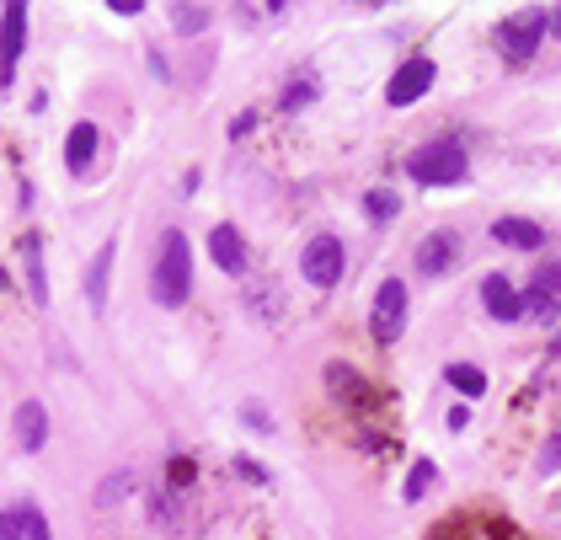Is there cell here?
Instances as JSON below:
<instances>
[{"label": "cell", "instance_id": "obj_1", "mask_svg": "<svg viewBox=\"0 0 561 540\" xmlns=\"http://www.w3.org/2000/svg\"><path fill=\"white\" fill-rule=\"evenodd\" d=\"M150 295L166 311H182L187 295H193V246H187L182 230L161 236V252H155V268H150Z\"/></svg>", "mask_w": 561, "mask_h": 540}, {"label": "cell", "instance_id": "obj_2", "mask_svg": "<svg viewBox=\"0 0 561 540\" xmlns=\"http://www.w3.org/2000/svg\"><path fill=\"white\" fill-rule=\"evenodd\" d=\"M407 172H412V182H423V188H455V182H465V172H471V161H465V150L455 140H433L423 150H412Z\"/></svg>", "mask_w": 561, "mask_h": 540}, {"label": "cell", "instance_id": "obj_3", "mask_svg": "<svg viewBox=\"0 0 561 540\" xmlns=\"http://www.w3.org/2000/svg\"><path fill=\"white\" fill-rule=\"evenodd\" d=\"M545 27H551V17H545V11H519V17H508L503 27H497V49H503L508 65H524V59H535Z\"/></svg>", "mask_w": 561, "mask_h": 540}, {"label": "cell", "instance_id": "obj_4", "mask_svg": "<svg viewBox=\"0 0 561 540\" xmlns=\"http://www.w3.org/2000/svg\"><path fill=\"white\" fill-rule=\"evenodd\" d=\"M369 327H374V343H396L401 337V327H407V284L401 279H385L380 289H374Z\"/></svg>", "mask_w": 561, "mask_h": 540}, {"label": "cell", "instance_id": "obj_5", "mask_svg": "<svg viewBox=\"0 0 561 540\" xmlns=\"http://www.w3.org/2000/svg\"><path fill=\"white\" fill-rule=\"evenodd\" d=\"M342 241L337 236H310L305 241V252H300V273H305V284H316V289H332L342 279Z\"/></svg>", "mask_w": 561, "mask_h": 540}, {"label": "cell", "instance_id": "obj_6", "mask_svg": "<svg viewBox=\"0 0 561 540\" xmlns=\"http://www.w3.org/2000/svg\"><path fill=\"white\" fill-rule=\"evenodd\" d=\"M22 49H27V6H22V0H11V6L0 11V86H11Z\"/></svg>", "mask_w": 561, "mask_h": 540}, {"label": "cell", "instance_id": "obj_7", "mask_svg": "<svg viewBox=\"0 0 561 540\" xmlns=\"http://www.w3.org/2000/svg\"><path fill=\"white\" fill-rule=\"evenodd\" d=\"M460 262V230H433V236L417 241V273L423 279H444Z\"/></svg>", "mask_w": 561, "mask_h": 540}, {"label": "cell", "instance_id": "obj_8", "mask_svg": "<svg viewBox=\"0 0 561 540\" xmlns=\"http://www.w3.org/2000/svg\"><path fill=\"white\" fill-rule=\"evenodd\" d=\"M433 75H439V70H433V59H423V54L407 59V65L391 75V86H385V102H391V107H412L417 97H428Z\"/></svg>", "mask_w": 561, "mask_h": 540}, {"label": "cell", "instance_id": "obj_9", "mask_svg": "<svg viewBox=\"0 0 561 540\" xmlns=\"http://www.w3.org/2000/svg\"><path fill=\"white\" fill-rule=\"evenodd\" d=\"M524 316H535V321H561V268H540L535 273V284H529V295H524Z\"/></svg>", "mask_w": 561, "mask_h": 540}, {"label": "cell", "instance_id": "obj_10", "mask_svg": "<svg viewBox=\"0 0 561 540\" xmlns=\"http://www.w3.org/2000/svg\"><path fill=\"white\" fill-rule=\"evenodd\" d=\"M11 439H17V450L38 455L43 444H49V407H43V401H22V407L11 412Z\"/></svg>", "mask_w": 561, "mask_h": 540}, {"label": "cell", "instance_id": "obj_11", "mask_svg": "<svg viewBox=\"0 0 561 540\" xmlns=\"http://www.w3.org/2000/svg\"><path fill=\"white\" fill-rule=\"evenodd\" d=\"M481 305H487L492 321H519L524 316V295L503 279V273H487V279H481Z\"/></svg>", "mask_w": 561, "mask_h": 540}, {"label": "cell", "instance_id": "obj_12", "mask_svg": "<svg viewBox=\"0 0 561 540\" xmlns=\"http://www.w3.org/2000/svg\"><path fill=\"white\" fill-rule=\"evenodd\" d=\"M209 257L220 262V273H246V241L236 225H214L209 230Z\"/></svg>", "mask_w": 561, "mask_h": 540}, {"label": "cell", "instance_id": "obj_13", "mask_svg": "<svg viewBox=\"0 0 561 540\" xmlns=\"http://www.w3.org/2000/svg\"><path fill=\"white\" fill-rule=\"evenodd\" d=\"M97 145H102L97 123H75V129H70V140H65V166H70L75 177L91 172V156H97Z\"/></svg>", "mask_w": 561, "mask_h": 540}, {"label": "cell", "instance_id": "obj_14", "mask_svg": "<svg viewBox=\"0 0 561 540\" xmlns=\"http://www.w3.org/2000/svg\"><path fill=\"white\" fill-rule=\"evenodd\" d=\"M492 236L503 246H519V252H540L545 246V230L535 220H519V214H503V220L492 225Z\"/></svg>", "mask_w": 561, "mask_h": 540}, {"label": "cell", "instance_id": "obj_15", "mask_svg": "<svg viewBox=\"0 0 561 540\" xmlns=\"http://www.w3.org/2000/svg\"><path fill=\"white\" fill-rule=\"evenodd\" d=\"M113 257H118V241H102L97 262L86 268V300L97 305V316L107 311V279H113Z\"/></svg>", "mask_w": 561, "mask_h": 540}, {"label": "cell", "instance_id": "obj_16", "mask_svg": "<svg viewBox=\"0 0 561 540\" xmlns=\"http://www.w3.org/2000/svg\"><path fill=\"white\" fill-rule=\"evenodd\" d=\"M22 262H27V289H33V305H49V279H43V241L38 230L22 236Z\"/></svg>", "mask_w": 561, "mask_h": 540}, {"label": "cell", "instance_id": "obj_17", "mask_svg": "<svg viewBox=\"0 0 561 540\" xmlns=\"http://www.w3.org/2000/svg\"><path fill=\"white\" fill-rule=\"evenodd\" d=\"M326 385H332V391L348 401V407H364V401H369V385L358 380L348 364H332V369H326Z\"/></svg>", "mask_w": 561, "mask_h": 540}, {"label": "cell", "instance_id": "obj_18", "mask_svg": "<svg viewBox=\"0 0 561 540\" xmlns=\"http://www.w3.org/2000/svg\"><path fill=\"white\" fill-rule=\"evenodd\" d=\"M316 75H294V81L284 86V102H278V107H284V113H300V107H310V102H316Z\"/></svg>", "mask_w": 561, "mask_h": 540}, {"label": "cell", "instance_id": "obj_19", "mask_svg": "<svg viewBox=\"0 0 561 540\" xmlns=\"http://www.w3.org/2000/svg\"><path fill=\"white\" fill-rule=\"evenodd\" d=\"M364 214H369L374 225H391L396 214H401V198H396L391 188H374V193L364 198Z\"/></svg>", "mask_w": 561, "mask_h": 540}, {"label": "cell", "instance_id": "obj_20", "mask_svg": "<svg viewBox=\"0 0 561 540\" xmlns=\"http://www.w3.org/2000/svg\"><path fill=\"white\" fill-rule=\"evenodd\" d=\"M444 380L455 385V391H465V396H481V391H487V375H481L476 364H449Z\"/></svg>", "mask_w": 561, "mask_h": 540}, {"label": "cell", "instance_id": "obj_21", "mask_svg": "<svg viewBox=\"0 0 561 540\" xmlns=\"http://www.w3.org/2000/svg\"><path fill=\"white\" fill-rule=\"evenodd\" d=\"M433 482H439V466H433V460H417V466H412V476H407V503L428 498V492H433Z\"/></svg>", "mask_w": 561, "mask_h": 540}, {"label": "cell", "instance_id": "obj_22", "mask_svg": "<svg viewBox=\"0 0 561 540\" xmlns=\"http://www.w3.org/2000/svg\"><path fill=\"white\" fill-rule=\"evenodd\" d=\"M209 17H214L209 6H171V27H177V33H204Z\"/></svg>", "mask_w": 561, "mask_h": 540}, {"label": "cell", "instance_id": "obj_23", "mask_svg": "<svg viewBox=\"0 0 561 540\" xmlns=\"http://www.w3.org/2000/svg\"><path fill=\"white\" fill-rule=\"evenodd\" d=\"M17 519H22V540H54V530H49V519H43L38 503H22Z\"/></svg>", "mask_w": 561, "mask_h": 540}, {"label": "cell", "instance_id": "obj_24", "mask_svg": "<svg viewBox=\"0 0 561 540\" xmlns=\"http://www.w3.org/2000/svg\"><path fill=\"white\" fill-rule=\"evenodd\" d=\"M123 492H129V476H113V482H107V487L97 492V503L107 508V503H118V498H123Z\"/></svg>", "mask_w": 561, "mask_h": 540}, {"label": "cell", "instance_id": "obj_25", "mask_svg": "<svg viewBox=\"0 0 561 540\" xmlns=\"http://www.w3.org/2000/svg\"><path fill=\"white\" fill-rule=\"evenodd\" d=\"M540 471H545V476H551V471H561V434L551 439V450L540 455Z\"/></svg>", "mask_w": 561, "mask_h": 540}, {"label": "cell", "instance_id": "obj_26", "mask_svg": "<svg viewBox=\"0 0 561 540\" xmlns=\"http://www.w3.org/2000/svg\"><path fill=\"white\" fill-rule=\"evenodd\" d=\"M0 540H22V519L17 514H0Z\"/></svg>", "mask_w": 561, "mask_h": 540}, {"label": "cell", "instance_id": "obj_27", "mask_svg": "<svg viewBox=\"0 0 561 540\" xmlns=\"http://www.w3.org/2000/svg\"><path fill=\"white\" fill-rule=\"evenodd\" d=\"M113 17H139V0H113Z\"/></svg>", "mask_w": 561, "mask_h": 540}, {"label": "cell", "instance_id": "obj_28", "mask_svg": "<svg viewBox=\"0 0 561 540\" xmlns=\"http://www.w3.org/2000/svg\"><path fill=\"white\" fill-rule=\"evenodd\" d=\"M551 33H561V6L551 11Z\"/></svg>", "mask_w": 561, "mask_h": 540}, {"label": "cell", "instance_id": "obj_29", "mask_svg": "<svg viewBox=\"0 0 561 540\" xmlns=\"http://www.w3.org/2000/svg\"><path fill=\"white\" fill-rule=\"evenodd\" d=\"M0 289H11V273L6 268H0Z\"/></svg>", "mask_w": 561, "mask_h": 540}, {"label": "cell", "instance_id": "obj_30", "mask_svg": "<svg viewBox=\"0 0 561 540\" xmlns=\"http://www.w3.org/2000/svg\"><path fill=\"white\" fill-rule=\"evenodd\" d=\"M556 353H561V337H556Z\"/></svg>", "mask_w": 561, "mask_h": 540}]
</instances>
